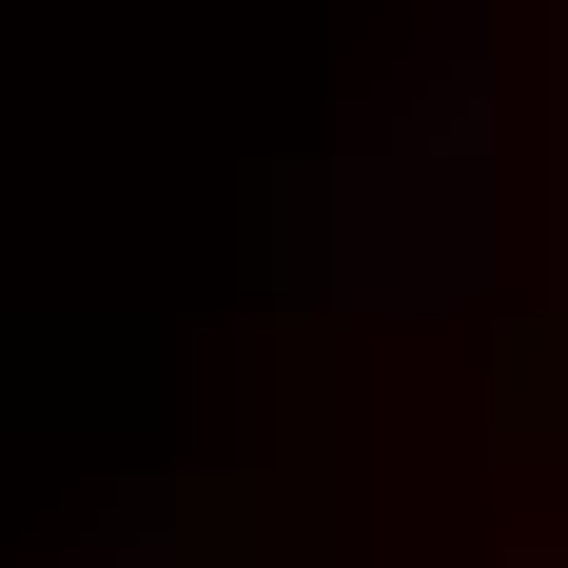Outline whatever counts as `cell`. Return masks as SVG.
<instances>
[{"mask_svg":"<svg viewBox=\"0 0 568 568\" xmlns=\"http://www.w3.org/2000/svg\"><path fill=\"white\" fill-rule=\"evenodd\" d=\"M314 216H334L314 235V294L334 314H452L490 275V79H470V40H432V79L334 158Z\"/></svg>","mask_w":568,"mask_h":568,"instance_id":"obj_1","label":"cell"},{"mask_svg":"<svg viewBox=\"0 0 568 568\" xmlns=\"http://www.w3.org/2000/svg\"><path fill=\"white\" fill-rule=\"evenodd\" d=\"M549 255H568V235H549Z\"/></svg>","mask_w":568,"mask_h":568,"instance_id":"obj_2","label":"cell"}]
</instances>
